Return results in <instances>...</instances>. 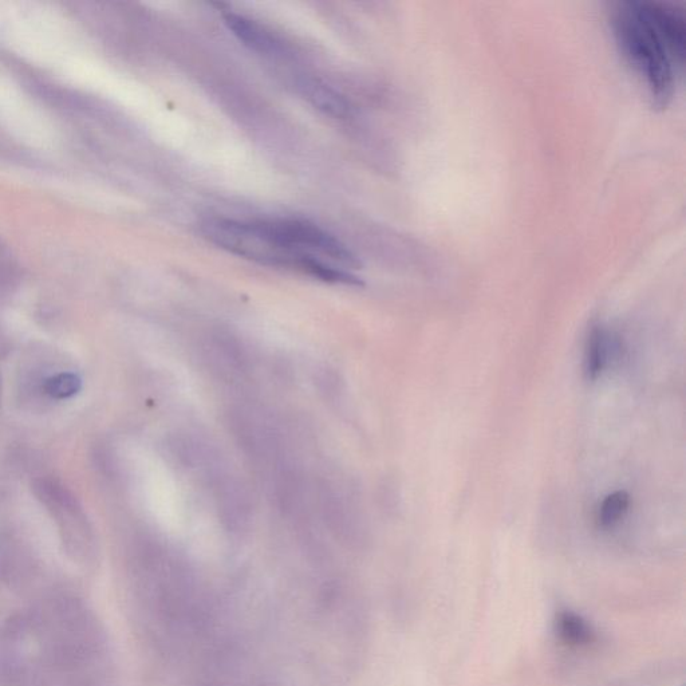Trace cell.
<instances>
[{
	"label": "cell",
	"mask_w": 686,
	"mask_h": 686,
	"mask_svg": "<svg viewBox=\"0 0 686 686\" xmlns=\"http://www.w3.org/2000/svg\"><path fill=\"white\" fill-rule=\"evenodd\" d=\"M301 96L315 109L321 110L326 116L333 118H348L352 116L353 108L345 96L325 82L313 77H302L297 82Z\"/></svg>",
	"instance_id": "6"
},
{
	"label": "cell",
	"mask_w": 686,
	"mask_h": 686,
	"mask_svg": "<svg viewBox=\"0 0 686 686\" xmlns=\"http://www.w3.org/2000/svg\"><path fill=\"white\" fill-rule=\"evenodd\" d=\"M555 633L559 642L569 649H586L598 641L597 630L574 611H562L555 620Z\"/></svg>",
	"instance_id": "7"
},
{
	"label": "cell",
	"mask_w": 686,
	"mask_h": 686,
	"mask_svg": "<svg viewBox=\"0 0 686 686\" xmlns=\"http://www.w3.org/2000/svg\"><path fill=\"white\" fill-rule=\"evenodd\" d=\"M223 21L226 23L228 30L244 46L255 51V53L270 55V57H279V55L287 53L285 42L279 39L271 30H268L266 26L254 21V19L228 11V13L223 14Z\"/></svg>",
	"instance_id": "4"
},
{
	"label": "cell",
	"mask_w": 686,
	"mask_h": 686,
	"mask_svg": "<svg viewBox=\"0 0 686 686\" xmlns=\"http://www.w3.org/2000/svg\"><path fill=\"white\" fill-rule=\"evenodd\" d=\"M611 27L622 54L645 82L654 104L668 105L685 61L682 11L656 0H625L611 11Z\"/></svg>",
	"instance_id": "1"
},
{
	"label": "cell",
	"mask_w": 686,
	"mask_h": 686,
	"mask_svg": "<svg viewBox=\"0 0 686 686\" xmlns=\"http://www.w3.org/2000/svg\"><path fill=\"white\" fill-rule=\"evenodd\" d=\"M610 337L602 327L591 330L586 343L585 372L589 380H597L609 364Z\"/></svg>",
	"instance_id": "8"
},
{
	"label": "cell",
	"mask_w": 686,
	"mask_h": 686,
	"mask_svg": "<svg viewBox=\"0 0 686 686\" xmlns=\"http://www.w3.org/2000/svg\"><path fill=\"white\" fill-rule=\"evenodd\" d=\"M319 507L329 526L342 534L356 530L360 514L352 496L334 483H323L319 487Z\"/></svg>",
	"instance_id": "5"
},
{
	"label": "cell",
	"mask_w": 686,
	"mask_h": 686,
	"mask_svg": "<svg viewBox=\"0 0 686 686\" xmlns=\"http://www.w3.org/2000/svg\"><path fill=\"white\" fill-rule=\"evenodd\" d=\"M204 360L224 378L240 377L248 372L247 350L230 331L218 330L207 335Z\"/></svg>",
	"instance_id": "3"
},
{
	"label": "cell",
	"mask_w": 686,
	"mask_h": 686,
	"mask_svg": "<svg viewBox=\"0 0 686 686\" xmlns=\"http://www.w3.org/2000/svg\"><path fill=\"white\" fill-rule=\"evenodd\" d=\"M630 506L628 492L617 491L606 496L599 508L598 523L602 528H611L624 518Z\"/></svg>",
	"instance_id": "9"
},
{
	"label": "cell",
	"mask_w": 686,
	"mask_h": 686,
	"mask_svg": "<svg viewBox=\"0 0 686 686\" xmlns=\"http://www.w3.org/2000/svg\"><path fill=\"white\" fill-rule=\"evenodd\" d=\"M47 394L54 398H69L80 392L81 380L72 373H62L47 380Z\"/></svg>",
	"instance_id": "10"
},
{
	"label": "cell",
	"mask_w": 686,
	"mask_h": 686,
	"mask_svg": "<svg viewBox=\"0 0 686 686\" xmlns=\"http://www.w3.org/2000/svg\"><path fill=\"white\" fill-rule=\"evenodd\" d=\"M199 230L208 242L239 258L264 266L297 271V260L271 238L262 220L242 222L228 218H210L200 223Z\"/></svg>",
	"instance_id": "2"
}]
</instances>
